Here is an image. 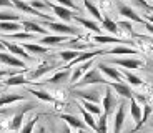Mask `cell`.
Listing matches in <instances>:
<instances>
[{"label":"cell","mask_w":153,"mask_h":133,"mask_svg":"<svg viewBox=\"0 0 153 133\" xmlns=\"http://www.w3.org/2000/svg\"><path fill=\"white\" fill-rule=\"evenodd\" d=\"M107 83H108V80L102 75V72H100L98 67H97V68L88 70V72L80 78V82H75V83H73V87L78 88V87H87V85H107Z\"/></svg>","instance_id":"cell-1"},{"label":"cell","mask_w":153,"mask_h":133,"mask_svg":"<svg viewBox=\"0 0 153 133\" xmlns=\"http://www.w3.org/2000/svg\"><path fill=\"white\" fill-rule=\"evenodd\" d=\"M43 27H48V28H52V30L55 32V33L58 35H68V37H72V35H78V28H75V27L68 25V23H58V22H53V20H45L43 22Z\"/></svg>","instance_id":"cell-2"},{"label":"cell","mask_w":153,"mask_h":133,"mask_svg":"<svg viewBox=\"0 0 153 133\" xmlns=\"http://www.w3.org/2000/svg\"><path fill=\"white\" fill-rule=\"evenodd\" d=\"M12 4H13V7H15V8H19L20 12H23V13H30V15L40 17V19H43V20H52L48 15H45V13H42L40 10H37V8H33L32 5H28L27 2H23V0H12Z\"/></svg>","instance_id":"cell-3"},{"label":"cell","mask_w":153,"mask_h":133,"mask_svg":"<svg viewBox=\"0 0 153 133\" xmlns=\"http://www.w3.org/2000/svg\"><path fill=\"white\" fill-rule=\"evenodd\" d=\"M130 113H131V118L135 120V128L131 130L130 133H137L138 130L142 128V113H143V108H140V105H138V102L135 100V97H131L130 98Z\"/></svg>","instance_id":"cell-4"},{"label":"cell","mask_w":153,"mask_h":133,"mask_svg":"<svg viewBox=\"0 0 153 133\" xmlns=\"http://www.w3.org/2000/svg\"><path fill=\"white\" fill-rule=\"evenodd\" d=\"M108 87H111V90H115V93L120 97H123V98L130 100L131 97H133V91H131L130 85H126L125 82H108Z\"/></svg>","instance_id":"cell-5"},{"label":"cell","mask_w":153,"mask_h":133,"mask_svg":"<svg viewBox=\"0 0 153 133\" xmlns=\"http://www.w3.org/2000/svg\"><path fill=\"white\" fill-rule=\"evenodd\" d=\"M33 108V105L32 103H28V105H25L22 108V110L19 111V113L15 115V117L10 120V123H8V128L12 130V132H19L20 128H22V125H23V117H25V113H27L28 110H32Z\"/></svg>","instance_id":"cell-6"},{"label":"cell","mask_w":153,"mask_h":133,"mask_svg":"<svg viewBox=\"0 0 153 133\" xmlns=\"http://www.w3.org/2000/svg\"><path fill=\"white\" fill-rule=\"evenodd\" d=\"M115 108H117V98H115L113 91H111V87L107 85V91H105V97H103V106H102V110H103V113H107L110 117Z\"/></svg>","instance_id":"cell-7"},{"label":"cell","mask_w":153,"mask_h":133,"mask_svg":"<svg viewBox=\"0 0 153 133\" xmlns=\"http://www.w3.org/2000/svg\"><path fill=\"white\" fill-rule=\"evenodd\" d=\"M48 8L53 10V13L62 20V22L68 23L70 20L73 19V13H72V8L68 7H63V5H55V4H48Z\"/></svg>","instance_id":"cell-8"},{"label":"cell","mask_w":153,"mask_h":133,"mask_svg":"<svg viewBox=\"0 0 153 133\" xmlns=\"http://www.w3.org/2000/svg\"><path fill=\"white\" fill-rule=\"evenodd\" d=\"M92 65H93V58H90V60H87V62H82V63H78V67H76V68H73V73L70 75L72 83L78 82V80H80L82 77H83L85 73L88 72V70L92 68Z\"/></svg>","instance_id":"cell-9"},{"label":"cell","mask_w":153,"mask_h":133,"mask_svg":"<svg viewBox=\"0 0 153 133\" xmlns=\"http://www.w3.org/2000/svg\"><path fill=\"white\" fill-rule=\"evenodd\" d=\"M40 45H45V47H53V45H60L63 42H68V35H43L40 40Z\"/></svg>","instance_id":"cell-10"},{"label":"cell","mask_w":153,"mask_h":133,"mask_svg":"<svg viewBox=\"0 0 153 133\" xmlns=\"http://www.w3.org/2000/svg\"><path fill=\"white\" fill-rule=\"evenodd\" d=\"M118 12H120V15H123L125 19L133 20V22H137V23H145L146 22V20H143L142 17L138 15L133 8L128 7V5H125V4H118Z\"/></svg>","instance_id":"cell-11"},{"label":"cell","mask_w":153,"mask_h":133,"mask_svg":"<svg viewBox=\"0 0 153 133\" xmlns=\"http://www.w3.org/2000/svg\"><path fill=\"white\" fill-rule=\"evenodd\" d=\"M97 67H98V70H100L102 73H103V75H107L108 78H111L113 82H122L123 75H122V73H120L117 68H113V67H110L108 63H98Z\"/></svg>","instance_id":"cell-12"},{"label":"cell","mask_w":153,"mask_h":133,"mask_svg":"<svg viewBox=\"0 0 153 133\" xmlns=\"http://www.w3.org/2000/svg\"><path fill=\"white\" fill-rule=\"evenodd\" d=\"M125 123V102L120 103V106L115 111V122H113V133H120Z\"/></svg>","instance_id":"cell-13"},{"label":"cell","mask_w":153,"mask_h":133,"mask_svg":"<svg viewBox=\"0 0 153 133\" xmlns=\"http://www.w3.org/2000/svg\"><path fill=\"white\" fill-rule=\"evenodd\" d=\"M0 63L10 65V67H19V68H25V62H22L20 58H17L13 53L0 52Z\"/></svg>","instance_id":"cell-14"},{"label":"cell","mask_w":153,"mask_h":133,"mask_svg":"<svg viewBox=\"0 0 153 133\" xmlns=\"http://www.w3.org/2000/svg\"><path fill=\"white\" fill-rule=\"evenodd\" d=\"M72 95L76 97V98L80 100H88V102H93V103H98L100 102V95L97 90H92V91H87V90H73Z\"/></svg>","instance_id":"cell-15"},{"label":"cell","mask_w":153,"mask_h":133,"mask_svg":"<svg viewBox=\"0 0 153 133\" xmlns=\"http://www.w3.org/2000/svg\"><path fill=\"white\" fill-rule=\"evenodd\" d=\"M103 53V50H93V52H80V55L75 58V60H72V62H68V65H67L65 68H72L73 65H78V63H82V62H87V60H90V58H95L97 55H102Z\"/></svg>","instance_id":"cell-16"},{"label":"cell","mask_w":153,"mask_h":133,"mask_svg":"<svg viewBox=\"0 0 153 133\" xmlns=\"http://www.w3.org/2000/svg\"><path fill=\"white\" fill-rule=\"evenodd\" d=\"M113 65H120L123 68H140L143 67V62L142 60H137V58H113L111 60Z\"/></svg>","instance_id":"cell-17"},{"label":"cell","mask_w":153,"mask_h":133,"mask_svg":"<svg viewBox=\"0 0 153 133\" xmlns=\"http://www.w3.org/2000/svg\"><path fill=\"white\" fill-rule=\"evenodd\" d=\"M60 118L63 120V122H67V125L72 126V128H76V130H85L87 128V123L82 122V120H78L76 117H73V115H67V113H62Z\"/></svg>","instance_id":"cell-18"},{"label":"cell","mask_w":153,"mask_h":133,"mask_svg":"<svg viewBox=\"0 0 153 133\" xmlns=\"http://www.w3.org/2000/svg\"><path fill=\"white\" fill-rule=\"evenodd\" d=\"M72 20H75L76 23L83 25L85 28H88L90 32H95V33H100V32H102L100 25H98L97 22H93V20H87V19H83V17H78V15H73V19H72Z\"/></svg>","instance_id":"cell-19"},{"label":"cell","mask_w":153,"mask_h":133,"mask_svg":"<svg viewBox=\"0 0 153 133\" xmlns=\"http://www.w3.org/2000/svg\"><path fill=\"white\" fill-rule=\"evenodd\" d=\"M5 43V48L8 50L10 53H13V55H19V57L25 58V60H30V55L27 53V50L23 48L22 45H15V43H10V42H4Z\"/></svg>","instance_id":"cell-20"},{"label":"cell","mask_w":153,"mask_h":133,"mask_svg":"<svg viewBox=\"0 0 153 133\" xmlns=\"http://www.w3.org/2000/svg\"><path fill=\"white\" fill-rule=\"evenodd\" d=\"M22 27L25 32H30V33H40V35H48L47 33V28L40 27L38 23L35 22H30V20H23L22 22Z\"/></svg>","instance_id":"cell-21"},{"label":"cell","mask_w":153,"mask_h":133,"mask_svg":"<svg viewBox=\"0 0 153 133\" xmlns=\"http://www.w3.org/2000/svg\"><path fill=\"white\" fill-rule=\"evenodd\" d=\"M93 42H97V43H118V45H122V43H130V42L122 40L118 37H108V35H100V33H97L93 37Z\"/></svg>","instance_id":"cell-22"},{"label":"cell","mask_w":153,"mask_h":133,"mask_svg":"<svg viewBox=\"0 0 153 133\" xmlns=\"http://www.w3.org/2000/svg\"><path fill=\"white\" fill-rule=\"evenodd\" d=\"M23 72H25V70H22L20 73H15V75H10L7 80H5V85H7V87H17V85H25V83H28L27 80H25V77L22 75Z\"/></svg>","instance_id":"cell-23"},{"label":"cell","mask_w":153,"mask_h":133,"mask_svg":"<svg viewBox=\"0 0 153 133\" xmlns=\"http://www.w3.org/2000/svg\"><path fill=\"white\" fill-rule=\"evenodd\" d=\"M20 28H23L19 22H13V20H8V22H0V32L4 33H12V32H19Z\"/></svg>","instance_id":"cell-24"},{"label":"cell","mask_w":153,"mask_h":133,"mask_svg":"<svg viewBox=\"0 0 153 133\" xmlns=\"http://www.w3.org/2000/svg\"><path fill=\"white\" fill-rule=\"evenodd\" d=\"M20 100H25V97H23V95H17V93H5V95L0 93V106L10 105V103L20 102Z\"/></svg>","instance_id":"cell-25"},{"label":"cell","mask_w":153,"mask_h":133,"mask_svg":"<svg viewBox=\"0 0 153 133\" xmlns=\"http://www.w3.org/2000/svg\"><path fill=\"white\" fill-rule=\"evenodd\" d=\"M82 106H83L87 111L93 115V117H100V115L103 113V110L98 106V103H93V102H88V100H82Z\"/></svg>","instance_id":"cell-26"},{"label":"cell","mask_w":153,"mask_h":133,"mask_svg":"<svg viewBox=\"0 0 153 133\" xmlns=\"http://www.w3.org/2000/svg\"><path fill=\"white\" fill-rule=\"evenodd\" d=\"M23 48L27 50V52L33 53V55H43V53H47V47L45 45H40V43H23Z\"/></svg>","instance_id":"cell-27"},{"label":"cell","mask_w":153,"mask_h":133,"mask_svg":"<svg viewBox=\"0 0 153 133\" xmlns=\"http://www.w3.org/2000/svg\"><path fill=\"white\" fill-rule=\"evenodd\" d=\"M68 78H70V68H65L62 72H57L53 77H50L47 82L48 83H62V82H67Z\"/></svg>","instance_id":"cell-28"},{"label":"cell","mask_w":153,"mask_h":133,"mask_svg":"<svg viewBox=\"0 0 153 133\" xmlns=\"http://www.w3.org/2000/svg\"><path fill=\"white\" fill-rule=\"evenodd\" d=\"M110 55H137V50L135 48H130V47H125V45H118V47H115V48H111Z\"/></svg>","instance_id":"cell-29"},{"label":"cell","mask_w":153,"mask_h":133,"mask_svg":"<svg viewBox=\"0 0 153 133\" xmlns=\"http://www.w3.org/2000/svg\"><path fill=\"white\" fill-rule=\"evenodd\" d=\"M102 27H103L105 30H108L111 35H117L118 33V23H115L113 20L110 19V17H103V20H102Z\"/></svg>","instance_id":"cell-30"},{"label":"cell","mask_w":153,"mask_h":133,"mask_svg":"<svg viewBox=\"0 0 153 133\" xmlns=\"http://www.w3.org/2000/svg\"><path fill=\"white\" fill-rule=\"evenodd\" d=\"M80 111H82V115H83V122L87 123V126H88V128H92L93 132H97L98 126H97V122H95V118H93V115L90 113V111L85 110L83 106H80Z\"/></svg>","instance_id":"cell-31"},{"label":"cell","mask_w":153,"mask_h":133,"mask_svg":"<svg viewBox=\"0 0 153 133\" xmlns=\"http://www.w3.org/2000/svg\"><path fill=\"white\" fill-rule=\"evenodd\" d=\"M83 5H85V8L88 10V13H90V15H93V19H97L98 22H102V20H103V17H102L100 10L92 4V2H90V0H83Z\"/></svg>","instance_id":"cell-32"},{"label":"cell","mask_w":153,"mask_h":133,"mask_svg":"<svg viewBox=\"0 0 153 133\" xmlns=\"http://www.w3.org/2000/svg\"><path fill=\"white\" fill-rule=\"evenodd\" d=\"M28 91H30L32 95H35L38 100H43V102H48V103H53L55 102V98L50 93H47V91H43V90H32V88H28Z\"/></svg>","instance_id":"cell-33"},{"label":"cell","mask_w":153,"mask_h":133,"mask_svg":"<svg viewBox=\"0 0 153 133\" xmlns=\"http://www.w3.org/2000/svg\"><path fill=\"white\" fill-rule=\"evenodd\" d=\"M122 75H123V78H125V80H126V82H128L130 85H133V87H140V85L143 83L140 77L133 75V73H131V72H128V70H125V72H123Z\"/></svg>","instance_id":"cell-34"},{"label":"cell","mask_w":153,"mask_h":133,"mask_svg":"<svg viewBox=\"0 0 153 133\" xmlns=\"http://www.w3.org/2000/svg\"><path fill=\"white\" fill-rule=\"evenodd\" d=\"M58 55H60V58L63 62H67V63H68V62L75 60V58L80 55V52H78V50H63V52H60Z\"/></svg>","instance_id":"cell-35"},{"label":"cell","mask_w":153,"mask_h":133,"mask_svg":"<svg viewBox=\"0 0 153 133\" xmlns=\"http://www.w3.org/2000/svg\"><path fill=\"white\" fill-rule=\"evenodd\" d=\"M97 133H107V128H108V115L107 113H102L98 117V123H97Z\"/></svg>","instance_id":"cell-36"},{"label":"cell","mask_w":153,"mask_h":133,"mask_svg":"<svg viewBox=\"0 0 153 133\" xmlns=\"http://www.w3.org/2000/svg\"><path fill=\"white\" fill-rule=\"evenodd\" d=\"M7 38H17V40H30L33 33L30 32H12V33H5Z\"/></svg>","instance_id":"cell-37"},{"label":"cell","mask_w":153,"mask_h":133,"mask_svg":"<svg viewBox=\"0 0 153 133\" xmlns=\"http://www.w3.org/2000/svg\"><path fill=\"white\" fill-rule=\"evenodd\" d=\"M40 118V115H35L32 120H28L25 125H22V128H20V133H33V128H35V123H37V120Z\"/></svg>","instance_id":"cell-38"},{"label":"cell","mask_w":153,"mask_h":133,"mask_svg":"<svg viewBox=\"0 0 153 133\" xmlns=\"http://www.w3.org/2000/svg\"><path fill=\"white\" fill-rule=\"evenodd\" d=\"M50 70H52V67H50V65H42L38 70H35V72L30 73V78H38V77H42L43 73L50 72Z\"/></svg>","instance_id":"cell-39"},{"label":"cell","mask_w":153,"mask_h":133,"mask_svg":"<svg viewBox=\"0 0 153 133\" xmlns=\"http://www.w3.org/2000/svg\"><path fill=\"white\" fill-rule=\"evenodd\" d=\"M118 28H122V30H125L128 35L135 37V32H133V28H131V23H130V22H126V20H122V22L118 23Z\"/></svg>","instance_id":"cell-40"},{"label":"cell","mask_w":153,"mask_h":133,"mask_svg":"<svg viewBox=\"0 0 153 133\" xmlns=\"http://www.w3.org/2000/svg\"><path fill=\"white\" fill-rule=\"evenodd\" d=\"M8 20L20 22V15H15V13H2L0 12V22H8Z\"/></svg>","instance_id":"cell-41"},{"label":"cell","mask_w":153,"mask_h":133,"mask_svg":"<svg viewBox=\"0 0 153 133\" xmlns=\"http://www.w3.org/2000/svg\"><path fill=\"white\" fill-rule=\"evenodd\" d=\"M55 2H58V5H63V7H68V8H72V10H80V8L75 5V2L73 0H55Z\"/></svg>","instance_id":"cell-42"},{"label":"cell","mask_w":153,"mask_h":133,"mask_svg":"<svg viewBox=\"0 0 153 133\" xmlns=\"http://www.w3.org/2000/svg\"><path fill=\"white\" fill-rule=\"evenodd\" d=\"M150 115H152V105H145L143 106V113H142V126L145 125V122L148 120Z\"/></svg>","instance_id":"cell-43"},{"label":"cell","mask_w":153,"mask_h":133,"mask_svg":"<svg viewBox=\"0 0 153 133\" xmlns=\"http://www.w3.org/2000/svg\"><path fill=\"white\" fill-rule=\"evenodd\" d=\"M30 5L37 10H42V8H48V2H42V0H32Z\"/></svg>","instance_id":"cell-44"},{"label":"cell","mask_w":153,"mask_h":133,"mask_svg":"<svg viewBox=\"0 0 153 133\" xmlns=\"http://www.w3.org/2000/svg\"><path fill=\"white\" fill-rule=\"evenodd\" d=\"M135 2H137L142 8H145V10H153V5H150L146 0H135Z\"/></svg>","instance_id":"cell-45"},{"label":"cell","mask_w":153,"mask_h":133,"mask_svg":"<svg viewBox=\"0 0 153 133\" xmlns=\"http://www.w3.org/2000/svg\"><path fill=\"white\" fill-rule=\"evenodd\" d=\"M10 75H15V73L12 72V70H0V78H4V77H10Z\"/></svg>","instance_id":"cell-46"},{"label":"cell","mask_w":153,"mask_h":133,"mask_svg":"<svg viewBox=\"0 0 153 133\" xmlns=\"http://www.w3.org/2000/svg\"><path fill=\"white\" fill-rule=\"evenodd\" d=\"M0 7H13L12 0H0Z\"/></svg>","instance_id":"cell-47"},{"label":"cell","mask_w":153,"mask_h":133,"mask_svg":"<svg viewBox=\"0 0 153 133\" xmlns=\"http://www.w3.org/2000/svg\"><path fill=\"white\" fill-rule=\"evenodd\" d=\"M143 25H145V28L150 32V33H153V23H152V22H148V20H146V22L143 23Z\"/></svg>","instance_id":"cell-48"},{"label":"cell","mask_w":153,"mask_h":133,"mask_svg":"<svg viewBox=\"0 0 153 133\" xmlns=\"http://www.w3.org/2000/svg\"><path fill=\"white\" fill-rule=\"evenodd\" d=\"M37 133H47V132H45V128H43V126H40V128L37 130Z\"/></svg>","instance_id":"cell-49"},{"label":"cell","mask_w":153,"mask_h":133,"mask_svg":"<svg viewBox=\"0 0 153 133\" xmlns=\"http://www.w3.org/2000/svg\"><path fill=\"white\" fill-rule=\"evenodd\" d=\"M5 48V43H4V40H0V50H4Z\"/></svg>","instance_id":"cell-50"},{"label":"cell","mask_w":153,"mask_h":133,"mask_svg":"<svg viewBox=\"0 0 153 133\" xmlns=\"http://www.w3.org/2000/svg\"><path fill=\"white\" fill-rule=\"evenodd\" d=\"M146 20H148V22H152V23H153V13H152V15H148V17H146Z\"/></svg>","instance_id":"cell-51"},{"label":"cell","mask_w":153,"mask_h":133,"mask_svg":"<svg viewBox=\"0 0 153 133\" xmlns=\"http://www.w3.org/2000/svg\"><path fill=\"white\" fill-rule=\"evenodd\" d=\"M63 133H72V132H70V128H68V126H65V130H63Z\"/></svg>","instance_id":"cell-52"},{"label":"cell","mask_w":153,"mask_h":133,"mask_svg":"<svg viewBox=\"0 0 153 133\" xmlns=\"http://www.w3.org/2000/svg\"><path fill=\"white\" fill-rule=\"evenodd\" d=\"M78 133H87V130H78Z\"/></svg>","instance_id":"cell-53"}]
</instances>
